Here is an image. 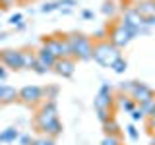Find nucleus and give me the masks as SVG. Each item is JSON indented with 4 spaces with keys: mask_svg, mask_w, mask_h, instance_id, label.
<instances>
[{
    "mask_svg": "<svg viewBox=\"0 0 155 145\" xmlns=\"http://www.w3.org/2000/svg\"><path fill=\"white\" fill-rule=\"evenodd\" d=\"M35 126L43 135L56 137L62 134V124L58 120V106L56 101H47L41 105V108L35 114Z\"/></svg>",
    "mask_w": 155,
    "mask_h": 145,
    "instance_id": "f257e3e1",
    "label": "nucleus"
},
{
    "mask_svg": "<svg viewBox=\"0 0 155 145\" xmlns=\"http://www.w3.org/2000/svg\"><path fill=\"white\" fill-rule=\"evenodd\" d=\"M68 43H70V50H72V58L78 60H91L93 58V41L91 37L84 35V33H68L66 35Z\"/></svg>",
    "mask_w": 155,
    "mask_h": 145,
    "instance_id": "f03ea898",
    "label": "nucleus"
},
{
    "mask_svg": "<svg viewBox=\"0 0 155 145\" xmlns=\"http://www.w3.org/2000/svg\"><path fill=\"white\" fill-rule=\"evenodd\" d=\"M120 56H122V54H120V48H116L113 43H109V41L93 43V60L99 66L110 68Z\"/></svg>",
    "mask_w": 155,
    "mask_h": 145,
    "instance_id": "7ed1b4c3",
    "label": "nucleus"
},
{
    "mask_svg": "<svg viewBox=\"0 0 155 145\" xmlns=\"http://www.w3.org/2000/svg\"><path fill=\"white\" fill-rule=\"evenodd\" d=\"M120 23L132 33V37H140V35H147L151 29L145 27V18L138 12L136 8H128L124 10V16L120 19Z\"/></svg>",
    "mask_w": 155,
    "mask_h": 145,
    "instance_id": "20e7f679",
    "label": "nucleus"
},
{
    "mask_svg": "<svg viewBox=\"0 0 155 145\" xmlns=\"http://www.w3.org/2000/svg\"><path fill=\"white\" fill-rule=\"evenodd\" d=\"M114 95H113V87H110L109 81H103L99 87V91H97V97H95V101H93V105H95V108L97 110H101V108H105V110H113V106H114Z\"/></svg>",
    "mask_w": 155,
    "mask_h": 145,
    "instance_id": "39448f33",
    "label": "nucleus"
},
{
    "mask_svg": "<svg viewBox=\"0 0 155 145\" xmlns=\"http://www.w3.org/2000/svg\"><path fill=\"white\" fill-rule=\"evenodd\" d=\"M132 39H134L132 33H130L120 21L114 23V25L109 29V43H113L116 48H124L130 41H132Z\"/></svg>",
    "mask_w": 155,
    "mask_h": 145,
    "instance_id": "423d86ee",
    "label": "nucleus"
},
{
    "mask_svg": "<svg viewBox=\"0 0 155 145\" xmlns=\"http://www.w3.org/2000/svg\"><path fill=\"white\" fill-rule=\"evenodd\" d=\"M130 99H132L136 105H143V103H147V101H153L155 99V93H153V89L147 83L134 81L132 91H130Z\"/></svg>",
    "mask_w": 155,
    "mask_h": 145,
    "instance_id": "0eeeda50",
    "label": "nucleus"
},
{
    "mask_svg": "<svg viewBox=\"0 0 155 145\" xmlns=\"http://www.w3.org/2000/svg\"><path fill=\"white\" fill-rule=\"evenodd\" d=\"M41 99H45V93H43V87L39 85H25L19 89V99L25 105H37L41 103Z\"/></svg>",
    "mask_w": 155,
    "mask_h": 145,
    "instance_id": "6e6552de",
    "label": "nucleus"
},
{
    "mask_svg": "<svg viewBox=\"0 0 155 145\" xmlns=\"http://www.w3.org/2000/svg\"><path fill=\"white\" fill-rule=\"evenodd\" d=\"M0 64L10 70H21V50H18V48L0 50Z\"/></svg>",
    "mask_w": 155,
    "mask_h": 145,
    "instance_id": "1a4fd4ad",
    "label": "nucleus"
},
{
    "mask_svg": "<svg viewBox=\"0 0 155 145\" xmlns=\"http://www.w3.org/2000/svg\"><path fill=\"white\" fill-rule=\"evenodd\" d=\"M52 70L60 77H72L74 72H76V60L74 58H58Z\"/></svg>",
    "mask_w": 155,
    "mask_h": 145,
    "instance_id": "9d476101",
    "label": "nucleus"
},
{
    "mask_svg": "<svg viewBox=\"0 0 155 145\" xmlns=\"http://www.w3.org/2000/svg\"><path fill=\"white\" fill-rule=\"evenodd\" d=\"M18 99H19V89L6 83H0V103L10 105V103H16Z\"/></svg>",
    "mask_w": 155,
    "mask_h": 145,
    "instance_id": "9b49d317",
    "label": "nucleus"
},
{
    "mask_svg": "<svg viewBox=\"0 0 155 145\" xmlns=\"http://www.w3.org/2000/svg\"><path fill=\"white\" fill-rule=\"evenodd\" d=\"M35 56H37V62H39V64H43L45 68H48V70H52L54 64H56V60H58V58L52 54L48 48H45V47L39 48V50L35 52Z\"/></svg>",
    "mask_w": 155,
    "mask_h": 145,
    "instance_id": "f8f14e48",
    "label": "nucleus"
},
{
    "mask_svg": "<svg viewBox=\"0 0 155 145\" xmlns=\"http://www.w3.org/2000/svg\"><path fill=\"white\" fill-rule=\"evenodd\" d=\"M62 37H64V35H62ZM62 37H60V35H58V37H47V39H43V45H41V47L48 48V50H51L56 58H60V45H62Z\"/></svg>",
    "mask_w": 155,
    "mask_h": 145,
    "instance_id": "ddd939ff",
    "label": "nucleus"
},
{
    "mask_svg": "<svg viewBox=\"0 0 155 145\" xmlns=\"http://www.w3.org/2000/svg\"><path fill=\"white\" fill-rule=\"evenodd\" d=\"M136 10H138L140 14H142L143 18H149V16H155V6L151 0H140L138 4L134 6Z\"/></svg>",
    "mask_w": 155,
    "mask_h": 145,
    "instance_id": "4468645a",
    "label": "nucleus"
},
{
    "mask_svg": "<svg viewBox=\"0 0 155 145\" xmlns=\"http://www.w3.org/2000/svg\"><path fill=\"white\" fill-rule=\"evenodd\" d=\"M37 64V56L31 50H21V70H33Z\"/></svg>",
    "mask_w": 155,
    "mask_h": 145,
    "instance_id": "2eb2a0df",
    "label": "nucleus"
},
{
    "mask_svg": "<svg viewBox=\"0 0 155 145\" xmlns=\"http://www.w3.org/2000/svg\"><path fill=\"white\" fill-rule=\"evenodd\" d=\"M114 99H116V103H118V106H120V108H122L124 112H128V114L132 112V110L136 108V106H138V105H136V103H134L132 99H130L128 95H122V93H120L118 97H114Z\"/></svg>",
    "mask_w": 155,
    "mask_h": 145,
    "instance_id": "dca6fc26",
    "label": "nucleus"
},
{
    "mask_svg": "<svg viewBox=\"0 0 155 145\" xmlns=\"http://www.w3.org/2000/svg\"><path fill=\"white\" fill-rule=\"evenodd\" d=\"M103 132H105V135H120V124L110 116V118L103 124Z\"/></svg>",
    "mask_w": 155,
    "mask_h": 145,
    "instance_id": "f3484780",
    "label": "nucleus"
},
{
    "mask_svg": "<svg viewBox=\"0 0 155 145\" xmlns=\"http://www.w3.org/2000/svg\"><path fill=\"white\" fill-rule=\"evenodd\" d=\"M0 137H2L4 143H14V141H18L19 132H18V128H6L2 134H0Z\"/></svg>",
    "mask_w": 155,
    "mask_h": 145,
    "instance_id": "a211bd4d",
    "label": "nucleus"
},
{
    "mask_svg": "<svg viewBox=\"0 0 155 145\" xmlns=\"http://www.w3.org/2000/svg\"><path fill=\"white\" fill-rule=\"evenodd\" d=\"M101 12H103L107 18H114V14H116V4L113 2V0H107L103 6H101Z\"/></svg>",
    "mask_w": 155,
    "mask_h": 145,
    "instance_id": "6ab92c4d",
    "label": "nucleus"
},
{
    "mask_svg": "<svg viewBox=\"0 0 155 145\" xmlns=\"http://www.w3.org/2000/svg\"><path fill=\"white\" fill-rule=\"evenodd\" d=\"M126 68H128V62H126V60H124V58H122V56H120V58H118V60H116V62H114V64H113V66H110V70H113V72H114V74H118V76H120V74H124V72H126Z\"/></svg>",
    "mask_w": 155,
    "mask_h": 145,
    "instance_id": "aec40b11",
    "label": "nucleus"
},
{
    "mask_svg": "<svg viewBox=\"0 0 155 145\" xmlns=\"http://www.w3.org/2000/svg\"><path fill=\"white\" fill-rule=\"evenodd\" d=\"M58 87L56 85H51V87H45V89H43V93H45V97H47V101H54L56 97H58Z\"/></svg>",
    "mask_w": 155,
    "mask_h": 145,
    "instance_id": "412c9836",
    "label": "nucleus"
},
{
    "mask_svg": "<svg viewBox=\"0 0 155 145\" xmlns=\"http://www.w3.org/2000/svg\"><path fill=\"white\" fill-rule=\"evenodd\" d=\"M93 39H95V43H99V41H109V29H105V27L97 29V31L93 33Z\"/></svg>",
    "mask_w": 155,
    "mask_h": 145,
    "instance_id": "4be33fe9",
    "label": "nucleus"
},
{
    "mask_svg": "<svg viewBox=\"0 0 155 145\" xmlns=\"http://www.w3.org/2000/svg\"><path fill=\"white\" fill-rule=\"evenodd\" d=\"M31 145H56L54 137H48V135H41V137H35Z\"/></svg>",
    "mask_w": 155,
    "mask_h": 145,
    "instance_id": "5701e85b",
    "label": "nucleus"
},
{
    "mask_svg": "<svg viewBox=\"0 0 155 145\" xmlns=\"http://www.w3.org/2000/svg\"><path fill=\"white\" fill-rule=\"evenodd\" d=\"M101 145H122V141H120V135H105Z\"/></svg>",
    "mask_w": 155,
    "mask_h": 145,
    "instance_id": "b1692460",
    "label": "nucleus"
},
{
    "mask_svg": "<svg viewBox=\"0 0 155 145\" xmlns=\"http://www.w3.org/2000/svg\"><path fill=\"white\" fill-rule=\"evenodd\" d=\"M78 6V0H58V10H72Z\"/></svg>",
    "mask_w": 155,
    "mask_h": 145,
    "instance_id": "393cba45",
    "label": "nucleus"
},
{
    "mask_svg": "<svg viewBox=\"0 0 155 145\" xmlns=\"http://www.w3.org/2000/svg\"><path fill=\"white\" fill-rule=\"evenodd\" d=\"M130 118H132V122H140V120L145 118V114H143V110L140 108V106H136L132 112H130Z\"/></svg>",
    "mask_w": 155,
    "mask_h": 145,
    "instance_id": "a878e982",
    "label": "nucleus"
},
{
    "mask_svg": "<svg viewBox=\"0 0 155 145\" xmlns=\"http://www.w3.org/2000/svg\"><path fill=\"white\" fill-rule=\"evenodd\" d=\"M126 134H128V137L132 139V141H138L140 139V132H138V128H136L134 124H130L128 128H126Z\"/></svg>",
    "mask_w": 155,
    "mask_h": 145,
    "instance_id": "bb28decb",
    "label": "nucleus"
},
{
    "mask_svg": "<svg viewBox=\"0 0 155 145\" xmlns=\"http://www.w3.org/2000/svg\"><path fill=\"white\" fill-rule=\"evenodd\" d=\"M138 106L143 110L145 116H149V114H151V110H153V106H155V99L153 101H147V103H143V105H138Z\"/></svg>",
    "mask_w": 155,
    "mask_h": 145,
    "instance_id": "cd10ccee",
    "label": "nucleus"
},
{
    "mask_svg": "<svg viewBox=\"0 0 155 145\" xmlns=\"http://www.w3.org/2000/svg\"><path fill=\"white\" fill-rule=\"evenodd\" d=\"M54 10H58V2H45V4L41 6V12H43V14L54 12Z\"/></svg>",
    "mask_w": 155,
    "mask_h": 145,
    "instance_id": "c85d7f7f",
    "label": "nucleus"
},
{
    "mask_svg": "<svg viewBox=\"0 0 155 145\" xmlns=\"http://www.w3.org/2000/svg\"><path fill=\"white\" fill-rule=\"evenodd\" d=\"M110 112H113V110H105V108H101V110H97V118L101 120V124H105L107 120L110 118Z\"/></svg>",
    "mask_w": 155,
    "mask_h": 145,
    "instance_id": "c756f323",
    "label": "nucleus"
},
{
    "mask_svg": "<svg viewBox=\"0 0 155 145\" xmlns=\"http://www.w3.org/2000/svg\"><path fill=\"white\" fill-rule=\"evenodd\" d=\"M10 25H14V27H18L19 23H23V16L21 14H14V16H10Z\"/></svg>",
    "mask_w": 155,
    "mask_h": 145,
    "instance_id": "7c9ffc66",
    "label": "nucleus"
},
{
    "mask_svg": "<svg viewBox=\"0 0 155 145\" xmlns=\"http://www.w3.org/2000/svg\"><path fill=\"white\" fill-rule=\"evenodd\" d=\"M18 141H19V145H31V143H33V137H31L29 134H19Z\"/></svg>",
    "mask_w": 155,
    "mask_h": 145,
    "instance_id": "2f4dec72",
    "label": "nucleus"
},
{
    "mask_svg": "<svg viewBox=\"0 0 155 145\" xmlns=\"http://www.w3.org/2000/svg\"><path fill=\"white\" fill-rule=\"evenodd\" d=\"M33 72H35V74H39V76H45L47 72H48V68H45L43 64H39V62H37L35 68H33Z\"/></svg>",
    "mask_w": 155,
    "mask_h": 145,
    "instance_id": "473e14b6",
    "label": "nucleus"
},
{
    "mask_svg": "<svg viewBox=\"0 0 155 145\" xmlns=\"http://www.w3.org/2000/svg\"><path fill=\"white\" fill-rule=\"evenodd\" d=\"M145 27H147V29H155V16L145 18Z\"/></svg>",
    "mask_w": 155,
    "mask_h": 145,
    "instance_id": "72a5a7b5",
    "label": "nucleus"
},
{
    "mask_svg": "<svg viewBox=\"0 0 155 145\" xmlns=\"http://www.w3.org/2000/svg\"><path fill=\"white\" fill-rule=\"evenodd\" d=\"M81 18H84V19H93L95 12H91V10H84V12H81Z\"/></svg>",
    "mask_w": 155,
    "mask_h": 145,
    "instance_id": "f704fd0d",
    "label": "nucleus"
},
{
    "mask_svg": "<svg viewBox=\"0 0 155 145\" xmlns=\"http://www.w3.org/2000/svg\"><path fill=\"white\" fill-rule=\"evenodd\" d=\"M6 76H8V72H6V68H4L2 64H0V81H4V79H6Z\"/></svg>",
    "mask_w": 155,
    "mask_h": 145,
    "instance_id": "c9c22d12",
    "label": "nucleus"
},
{
    "mask_svg": "<svg viewBox=\"0 0 155 145\" xmlns=\"http://www.w3.org/2000/svg\"><path fill=\"white\" fill-rule=\"evenodd\" d=\"M16 0H0V4H2V8H6V6H10V4H14Z\"/></svg>",
    "mask_w": 155,
    "mask_h": 145,
    "instance_id": "e433bc0d",
    "label": "nucleus"
},
{
    "mask_svg": "<svg viewBox=\"0 0 155 145\" xmlns=\"http://www.w3.org/2000/svg\"><path fill=\"white\" fill-rule=\"evenodd\" d=\"M149 130L155 134V118H149Z\"/></svg>",
    "mask_w": 155,
    "mask_h": 145,
    "instance_id": "4c0bfd02",
    "label": "nucleus"
},
{
    "mask_svg": "<svg viewBox=\"0 0 155 145\" xmlns=\"http://www.w3.org/2000/svg\"><path fill=\"white\" fill-rule=\"evenodd\" d=\"M4 39H6V33H2V31H0V41H4Z\"/></svg>",
    "mask_w": 155,
    "mask_h": 145,
    "instance_id": "58836bf2",
    "label": "nucleus"
},
{
    "mask_svg": "<svg viewBox=\"0 0 155 145\" xmlns=\"http://www.w3.org/2000/svg\"><path fill=\"white\" fill-rule=\"evenodd\" d=\"M149 118H155V106H153V110H151V114H149Z\"/></svg>",
    "mask_w": 155,
    "mask_h": 145,
    "instance_id": "ea45409f",
    "label": "nucleus"
},
{
    "mask_svg": "<svg viewBox=\"0 0 155 145\" xmlns=\"http://www.w3.org/2000/svg\"><path fill=\"white\" fill-rule=\"evenodd\" d=\"M151 2H153V6H155V0H151Z\"/></svg>",
    "mask_w": 155,
    "mask_h": 145,
    "instance_id": "a19ab883",
    "label": "nucleus"
}]
</instances>
